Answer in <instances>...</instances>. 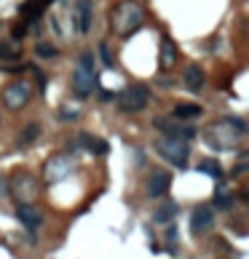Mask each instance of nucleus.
I'll return each mask as SVG.
<instances>
[{"label":"nucleus","mask_w":249,"mask_h":259,"mask_svg":"<svg viewBox=\"0 0 249 259\" xmlns=\"http://www.w3.org/2000/svg\"><path fill=\"white\" fill-rule=\"evenodd\" d=\"M115 102H118L123 112H137V110H145L150 104V88L142 83H131L115 96Z\"/></svg>","instance_id":"20e7f679"},{"label":"nucleus","mask_w":249,"mask_h":259,"mask_svg":"<svg viewBox=\"0 0 249 259\" xmlns=\"http://www.w3.org/2000/svg\"><path fill=\"white\" fill-rule=\"evenodd\" d=\"M244 134H246V126L241 118H222V120H217L206 128V144L217 152H228V150H236Z\"/></svg>","instance_id":"f257e3e1"},{"label":"nucleus","mask_w":249,"mask_h":259,"mask_svg":"<svg viewBox=\"0 0 249 259\" xmlns=\"http://www.w3.org/2000/svg\"><path fill=\"white\" fill-rule=\"evenodd\" d=\"M78 112L81 110H62V120H73V118H78Z\"/></svg>","instance_id":"a878e982"},{"label":"nucleus","mask_w":249,"mask_h":259,"mask_svg":"<svg viewBox=\"0 0 249 259\" xmlns=\"http://www.w3.org/2000/svg\"><path fill=\"white\" fill-rule=\"evenodd\" d=\"M35 54H38V56H43V59H57L59 56L57 46H49V43H38L35 46Z\"/></svg>","instance_id":"4be33fe9"},{"label":"nucleus","mask_w":249,"mask_h":259,"mask_svg":"<svg viewBox=\"0 0 249 259\" xmlns=\"http://www.w3.org/2000/svg\"><path fill=\"white\" fill-rule=\"evenodd\" d=\"M30 96H33V86H30L27 80H14L9 88L3 91V102H6V107H11V110L27 107Z\"/></svg>","instance_id":"0eeeda50"},{"label":"nucleus","mask_w":249,"mask_h":259,"mask_svg":"<svg viewBox=\"0 0 249 259\" xmlns=\"http://www.w3.org/2000/svg\"><path fill=\"white\" fill-rule=\"evenodd\" d=\"M73 144H78V150H86L91 155H107V152H110V144H107L105 139L89 134V131H81V134L75 136Z\"/></svg>","instance_id":"4468645a"},{"label":"nucleus","mask_w":249,"mask_h":259,"mask_svg":"<svg viewBox=\"0 0 249 259\" xmlns=\"http://www.w3.org/2000/svg\"><path fill=\"white\" fill-rule=\"evenodd\" d=\"M94 88H97V72L94 70L78 67L75 75H73V91L78 94V99H86Z\"/></svg>","instance_id":"f8f14e48"},{"label":"nucleus","mask_w":249,"mask_h":259,"mask_svg":"<svg viewBox=\"0 0 249 259\" xmlns=\"http://www.w3.org/2000/svg\"><path fill=\"white\" fill-rule=\"evenodd\" d=\"M174 118L177 120H193V118H201V107H196V104H177L174 107Z\"/></svg>","instance_id":"6ab92c4d"},{"label":"nucleus","mask_w":249,"mask_h":259,"mask_svg":"<svg viewBox=\"0 0 249 259\" xmlns=\"http://www.w3.org/2000/svg\"><path fill=\"white\" fill-rule=\"evenodd\" d=\"M214 224V211L212 206H196L190 214V232L193 235H204L206 230H212Z\"/></svg>","instance_id":"ddd939ff"},{"label":"nucleus","mask_w":249,"mask_h":259,"mask_svg":"<svg viewBox=\"0 0 249 259\" xmlns=\"http://www.w3.org/2000/svg\"><path fill=\"white\" fill-rule=\"evenodd\" d=\"M177 216V203H163V206L153 214L155 224H172V219Z\"/></svg>","instance_id":"a211bd4d"},{"label":"nucleus","mask_w":249,"mask_h":259,"mask_svg":"<svg viewBox=\"0 0 249 259\" xmlns=\"http://www.w3.org/2000/svg\"><path fill=\"white\" fill-rule=\"evenodd\" d=\"M91 24H94V3L91 0H75V8H73V27L75 32L86 35Z\"/></svg>","instance_id":"6e6552de"},{"label":"nucleus","mask_w":249,"mask_h":259,"mask_svg":"<svg viewBox=\"0 0 249 259\" xmlns=\"http://www.w3.org/2000/svg\"><path fill=\"white\" fill-rule=\"evenodd\" d=\"M41 136V123L38 120H30L25 126V131L19 134V147H30V144H35V139Z\"/></svg>","instance_id":"f3484780"},{"label":"nucleus","mask_w":249,"mask_h":259,"mask_svg":"<svg viewBox=\"0 0 249 259\" xmlns=\"http://www.w3.org/2000/svg\"><path fill=\"white\" fill-rule=\"evenodd\" d=\"M35 176L33 174H25V171H22V174H17L14 176V182H11V195L14 198H17V203H30L35 198Z\"/></svg>","instance_id":"9d476101"},{"label":"nucleus","mask_w":249,"mask_h":259,"mask_svg":"<svg viewBox=\"0 0 249 259\" xmlns=\"http://www.w3.org/2000/svg\"><path fill=\"white\" fill-rule=\"evenodd\" d=\"M99 96H102V99H107V102H110V99H115V94H110V91H99Z\"/></svg>","instance_id":"cd10ccee"},{"label":"nucleus","mask_w":249,"mask_h":259,"mask_svg":"<svg viewBox=\"0 0 249 259\" xmlns=\"http://www.w3.org/2000/svg\"><path fill=\"white\" fill-rule=\"evenodd\" d=\"M0 59H6V62H17L19 59V51L14 48V43H0Z\"/></svg>","instance_id":"5701e85b"},{"label":"nucleus","mask_w":249,"mask_h":259,"mask_svg":"<svg viewBox=\"0 0 249 259\" xmlns=\"http://www.w3.org/2000/svg\"><path fill=\"white\" fill-rule=\"evenodd\" d=\"M169 187H172V171L155 168L145 182V192L150 195V198H163V195L169 192Z\"/></svg>","instance_id":"1a4fd4ad"},{"label":"nucleus","mask_w":249,"mask_h":259,"mask_svg":"<svg viewBox=\"0 0 249 259\" xmlns=\"http://www.w3.org/2000/svg\"><path fill=\"white\" fill-rule=\"evenodd\" d=\"M198 171H201V174H206V176H212V179H217V182H220L222 174H225L222 166L217 160H201L198 163Z\"/></svg>","instance_id":"aec40b11"},{"label":"nucleus","mask_w":249,"mask_h":259,"mask_svg":"<svg viewBox=\"0 0 249 259\" xmlns=\"http://www.w3.org/2000/svg\"><path fill=\"white\" fill-rule=\"evenodd\" d=\"M75 171V160L70 158L67 152H59L54 155V158H49V163H46V182H62V179H67L70 174Z\"/></svg>","instance_id":"423d86ee"},{"label":"nucleus","mask_w":249,"mask_h":259,"mask_svg":"<svg viewBox=\"0 0 249 259\" xmlns=\"http://www.w3.org/2000/svg\"><path fill=\"white\" fill-rule=\"evenodd\" d=\"M17 219L27 227L30 232L41 230L43 227V211L35 206V203H19L17 206Z\"/></svg>","instance_id":"9b49d317"},{"label":"nucleus","mask_w":249,"mask_h":259,"mask_svg":"<svg viewBox=\"0 0 249 259\" xmlns=\"http://www.w3.org/2000/svg\"><path fill=\"white\" fill-rule=\"evenodd\" d=\"M166 240H169V246H172V248L177 246V227H174V224L166 227Z\"/></svg>","instance_id":"393cba45"},{"label":"nucleus","mask_w":249,"mask_h":259,"mask_svg":"<svg viewBox=\"0 0 249 259\" xmlns=\"http://www.w3.org/2000/svg\"><path fill=\"white\" fill-rule=\"evenodd\" d=\"M204 80H206V75H204V70H201L198 64H188V67H185L182 83H185V88H188V91L198 94L201 88H204Z\"/></svg>","instance_id":"2eb2a0df"},{"label":"nucleus","mask_w":249,"mask_h":259,"mask_svg":"<svg viewBox=\"0 0 249 259\" xmlns=\"http://www.w3.org/2000/svg\"><path fill=\"white\" fill-rule=\"evenodd\" d=\"M99 59H102L105 67H113L115 64V62H113V54H110V46H107V43H99Z\"/></svg>","instance_id":"b1692460"},{"label":"nucleus","mask_w":249,"mask_h":259,"mask_svg":"<svg viewBox=\"0 0 249 259\" xmlns=\"http://www.w3.org/2000/svg\"><path fill=\"white\" fill-rule=\"evenodd\" d=\"M145 22V8L137 3V0H123L113 8V27L121 38L134 35Z\"/></svg>","instance_id":"f03ea898"},{"label":"nucleus","mask_w":249,"mask_h":259,"mask_svg":"<svg viewBox=\"0 0 249 259\" xmlns=\"http://www.w3.org/2000/svg\"><path fill=\"white\" fill-rule=\"evenodd\" d=\"M230 206H233V195L220 187V190L214 192V208H230Z\"/></svg>","instance_id":"412c9836"},{"label":"nucleus","mask_w":249,"mask_h":259,"mask_svg":"<svg viewBox=\"0 0 249 259\" xmlns=\"http://www.w3.org/2000/svg\"><path fill=\"white\" fill-rule=\"evenodd\" d=\"M153 126L161 131L163 136L180 139V142H190V139L196 136V128H193L190 123H185V120H177V118H155Z\"/></svg>","instance_id":"39448f33"},{"label":"nucleus","mask_w":249,"mask_h":259,"mask_svg":"<svg viewBox=\"0 0 249 259\" xmlns=\"http://www.w3.org/2000/svg\"><path fill=\"white\" fill-rule=\"evenodd\" d=\"M246 171V155H241V160L236 163V171H233V174H244Z\"/></svg>","instance_id":"bb28decb"},{"label":"nucleus","mask_w":249,"mask_h":259,"mask_svg":"<svg viewBox=\"0 0 249 259\" xmlns=\"http://www.w3.org/2000/svg\"><path fill=\"white\" fill-rule=\"evenodd\" d=\"M155 152H158L166 163H172V166L185 168V166H188V158H190V144L188 142H180V139L163 136V139L155 142Z\"/></svg>","instance_id":"7ed1b4c3"},{"label":"nucleus","mask_w":249,"mask_h":259,"mask_svg":"<svg viewBox=\"0 0 249 259\" xmlns=\"http://www.w3.org/2000/svg\"><path fill=\"white\" fill-rule=\"evenodd\" d=\"M177 62V46L169 35H161V51H158V64L161 70H169Z\"/></svg>","instance_id":"dca6fc26"}]
</instances>
